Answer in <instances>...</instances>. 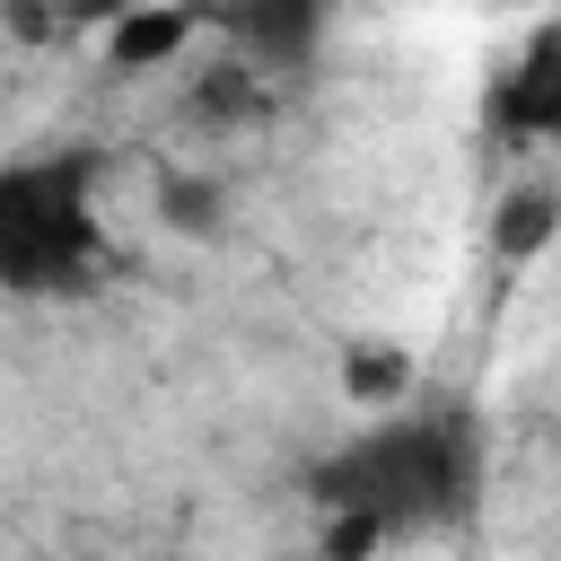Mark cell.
I'll list each match as a JSON object with an SVG mask.
<instances>
[{
	"mask_svg": "<svg viewBox=\"0 0 561 561\" xmlns=\"http://www.w3.org/2000/svg\"><path fill=\"white\" fill-rule=\"evenodd\" d=\"M482 473H491V447H482L473 403H456V394L403 403V412L351 430L316 465V500L333 517L324 552L368 561V552L412 543V535H456L482 508Z\"/></svg>",
	"mask_w": 561,
	"mask_h": 561,
	"instance_id": "1",
	"label": "cell"
},
{
	"mask_svg": "<svg viewBox=\"0 0 561 561\" xmlns=\"http://www.w3.org/2000/svg\"><path fill=\"white\" fill-rule=\"evenodd\" d=\"M96 149H44L0 167V289L18 298H79L105 272V210H96Z\"/></svg>",
	"mask_w": 561,
	"mask_h": 561,
	"instance_id": "2",
	"label": "cell"
},
{
	"mask_svg": "<svg viewBox=\"0 0 561 561\" xmlns=\"http://www.w3.org/2000/svg\"><path fill=\"white\" fill-rule=\"evenodd\" d=\"M491 123H500L508 140H543V131L561 123V35H552V26L526 44L517 70L491 79Z\"/></svg>",
	"mask_w": 561,
	"mask_h": 561,
	"instance_id": "3",
	"label": "cell"
},
{
	"mask_svg": "<svg viewBox=\"0 0 561 561\" xmlns=\"http://www.w3.org/2000/svg\"><path fill=\"white\" fill-rule=\"evenodd\" d=\"M219 35L254 44V61H245V70H280V61H307L316 18H307V9H237V18H219Z\"/></svg>",
	"mask_w": 561,
	"mask_h": 561,
	"instance_id": "4",
	"label": "cell"
},
{
	"mask_svg": "<svg viewBox=\"0 0 561 561\" xmlns=\"http://www.w3.org/2000/svg\"><path fill=\"white\" fill-rule=\"evenodd\" d=\"M552 228H561L552 184H517V193L491 210V245H500V254H517V263H526V254H543V237H552Z\"/></svg>",
	"mask_w": 561,
	"mask_h": 561,
	"instance_id": "5",
	"label": "cell"
},
{
	"mask_svg": "<svg viewBox=\"0 0 561 561\" xmlns=\"http://www.w3.org/2000/svg\"><path fill=\"white\" fill-rule=\"evenodd\" d=\"M193 35H202V18H175V9H167V18H123L105 44H114V61L131 70V61H167V53H184Z\"/></svg>",
	"mask_w": 561,
	"mask_h": 561,
	"instance_id": "6",
	"label": "cell"
}]
</instances>
